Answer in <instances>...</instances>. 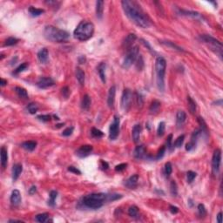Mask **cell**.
<instances>
[{
	"instance_id": "ffe728a7",
	"label": "cell",
	"mask_w": 223,
	"mask_h": 223,
	"mask_svg": "<svg viewBox=\"0 0 223 223\" xmlns=\"http://www.w3.org/2000/svg\"><path fill=\"white\" fill-rule=\"evenodd\" d=\"M137 39V37L136 35L134 33L132 34H128L126 36V38H125V41H124V46L126 47V48H131L132 45L135 42V40Z\"/></svg>"
},
{
	"instance_id": "9a60e30c",
	"label": "cell",
	"mask_w": 223,
	"mask_h": 223,
	"mask_svg": "<svg viewBox=\"0 0 223 223\" xmlns=\"http://www.w3.org/2000/svg\"><path fill=\"white\" fill-rule=\"evenodd\" d=\"M115 94H116V87L114 86H112L109 89L108 96H107V105L110 108L113 107L114 100H115Z\"/></svg>"
},
{
	"instance_id": "6da1fadb",
	"label": "cell",
	"mask_w": 223,
	"mask_h": 223,
	"mask_svg": "<svg viewBox=\"0 0 223 223\" xmlns=\"http://www.w3.org/2000/svg\"><path fill=\"white\" fill-rule=\"evenodd\" d=\"M121 4L126 17L136 25L141 28H148L150 26V20L147 15L136 2L124 0L121 2Z\"/></svg>"
},
{
	"instance_id": "5bb4252c",
	"label": "cell",
	"mask_w": 223,
	"mask_h": 223,
	"mask_svg": "<svg viewBox=\"0 0 223 223\" xmlns=\"http://www.w3.org/2000/svg\"><path fill=\"white\" fill-rule=\"evenodd\" d=\"M11 202L13 206H18L21 202V194L20 192L18 189H14L12 191L11 195Z\"/></svg>"
},
{
	"instance_id": "9c48e42d",
	"label": "cell",
	"mask_w": 223,
	"mask_h": 223,
	"mask_svg": "<svg viewBox=\"0 0 223 223\" xmlns=\"http://www.w3.org/2000/svg\"><path fill=\"white\" fill-rule=\"evenodd\" d=\"M132 101H133V92H131V90L125 89L122 93V97H121V108L123 111L127 112L131 106H132Z\"/></svg>"
},
{
	"instance_id": "816d5d0a",
	"label": "cell",
	"mask_w": 223,
	"mask_h": 223,
	"mask_svg": "<svg viewBox=\"0 0 223 223\" xmlns=\"http://www.w3.org/2000/svg\"><path fill=\"white\" fill-rule=\"evenodd\" d=\"M165 152H166V147L165 146H162L159 150V152H158V154H157V156H156V159H162L163 156H164V154H165Z\"/></svg>"
},
{
	"instance_id": "4316f807",
	"label": "cell",
	"mask_w": 223,
	"mask_h": 223,
	"mask_svg": "<svg viewBox=\"0 0 223 223\" xmlns=\"http://www.w3.org/2000/svg\"><path fill=\"white\" fill-rule=\"evenodd\" d=\"M76 78H77L78 83H79L81 86L84 85V83H85V72H84V71H83L81 68H79V67H78V68L76 69Z\"/></svg>"
},
{
	"instance_id": "94428289",
	"label": "cell",
	"mask_w": 223,
	"mask_h": 223,
	"mask_svg": "<svg viewBox=\"0 0 223 223\" xmlns=\"http://www.w3.org/2000/svg\"><path fill=\"white\" fill-rule=\"evenodd\" d=\"M169 210H170V212L172 213L173 214H175V213H177L179 212V208L177 207H174V206H170L169 207Z\"/></svg>"
},
{
	"instance_id": "7a4b0ae2",
	"label": "cell",
	"mask_w": 223,
	"mask_h": 223,
	"mask_svg": "<svg viewBox=\"0 0 223 223\" xmlns=\"http://www.w3.org/2000/svg\"><path fill=\"white\" fill-rule=\"evenodd\" d=\"M122 198V195L118 193H90L88 195L84 196L81 201L80 204H82L85 207L90 208V209H99L107 201H114L120 200Z\"/></svg>"
},
{
	"instance_id": "3957f363",
	"label": "cell",
	"mask_w": 223,
	"mask_h": 223,
	"mask_svg": "<svg viewBox=\"0 0 223 223\" xmlns=\"http://www.w3.org/2000/svg\"><path fill=\"white\" fill-rule=\"evenodd\" d=\"M45 38L53 43H62L66 41L70 37V34L64 30H60L52 25H47L44 30Z\"/></svg>"
},
{
	"instance_id": "be15d7a7",
	"label": "cell",
	"mask_w": 223,
	"mask_h": 223,
	"mask_svg": "<svg viewBox=\"0 0 223 223\" xmlns=\"http://www.w3.org/2000/svg\"><path fill=\"white\" fill-rule=\"evenodd\" d=\"M222 213L220 212L217 214V222L222 223Z\"/></svg>"
},
{
	"instance_id": "f35d334b",
	"label": "cell",
	"mask_w": 223,
	"mask_h": 223,
	"mask_svg": "<svg viewBox=\"0 0 223 223\" xmlns=\"http://www.w3.org/2000/svg\"><path fill=\"white\" fill-rule=\"evenodd\" d=\"M172 172H173L172 164H171L170 162H167V163L165 164V168H164V174H165V175H166L167 178H168V177L171 175Z\"/></svg>"
},
{
	"instance_id": "4dcf8cb0",
	"label": "cell",
	"mask_w": 223,
	"mask_h": 223,
	"mask_svg": "<svg viewBox=\"0 0 223 223\" xmlns=\"http://www.w3.org/2000/svg\"><path fill=\"white\" fill-rule=\"evenodd\" d=\"M162 45H166L167 47H171V48H173L174 50H176V51H178V52H185L181 47H179L177 45H175L174 43H173V42H171V41H161L160 42Z\"/></svg>"
},
{
	"instance_id": "db71d44e",
	"label": "cell",
	"mask_w": 223,
	"mask_h": 223,
	"mask_svg": "<svg viewBox=\"0 0 223 223\" xmlns=\"http://www.w3.org/2000/svg\"><path fill=\"white\" fill-rule=\"evenodd\" d=\"M61 92H62L63 97H64V98H66V99H67V98L69 97V95H70V90H69V88H68L67 86L63 87L62 90H61Z\"/></svg>"
},
{
	"instance_id": "f546056e",
	"label": "cell",
	"mask_w": 223,
	"mask_h": 223,
	"mask_svg": "<svg viewBox=\"0 0 223 223\" xmlns=\"http://www.w3.org/2000/svg\"><path fill=\"white\" fill-rule=\"evenodd\" d=\"M128 214L132 217V218H139L140 216V213H139V208L136 206H131L128 209Z\"/></svg>"
},
{
	"instance_id": "7bdbcfd3",
	"label": "cell",
	"mask_w": 223,
	"mask_h": 223,
	"mask_svg": "<svg viewBox=\"0 0 223 223\" xmlns=\"http://www.w3.org/2000/svg\"><path fill=\"white\" fill-rule=\"evenodd\" d=\"M184 140H185V135L184 134H182V135H180V136H179L178 138L176 139V140L174 141V145L175 146V147H180L181 145H183V142H184Z\"/></svg>"
},
{
	"instance_id": "11a10c76",
	"label": "cell",
	"mask_w": 223,
	"mask_h": 223,
	"mask_svg": "<svg viewBox=\"0 0 223 223\" xmlns=\"http://www.w3.org/2000/svg\"><path fill=\"white\" fill-rule=\"evenodd\" d=\"M127 167V164L126 163H122V164H120V165H118V166H116L115 167V170L117 171V172H121L123 170H125L126 168Z\"/></svg>"
},
{
	"instance_id": "8992f818",
	"label": "cell",
	"mask_w": 223,
	"mask_h": 223,
	"mask_svg": "<svg viewBox=\"0 0 223 223\" xmlns=\"http://www.w3.org/2000/svg\"><path fill=\"white\" fill-rule=\"evenodd\" d=\"M200 38L204 43L209 45L211 50L218 54L221 58H222V44L219 40L213 38L210 35H201Z\"/></svg>"
},
{
	"instance_id": "91938a15",
	"label": "cell",
	"mask_w": 223,
	"mask_h": 223,
	"mask_svg": "<svg viewBox=\"0 0 223 223\" xmlns=\"http://www.w3.org/2000/svg\"><path fill=\"white\" fill-rule=\"evenodd\" d=\"M108 167H109V165H108L107 162H106V161H104V160H101L100 168L102 170H106V169H108Z\"/></svg>"
},
{
	"instance_id": "b9f144b4",
	"label": "cell",
	"mask_w": 223,
	"mask_h": 223,
	"mask_svg": "<svg viewBox=\"0 0 223 223\" xmlns=\"http://www.w3.org/2000/svg\"><path fill=\"white\" fill-rule=\"evenodd\" d=\"M170 191L173 196H176L178 194V188H177V184L175 181H172L170 184Z\"/></svg>"
},
{
	"instance_id": "6f0895ef",
	"label": "cell",
	"mask_w": 223,
	"mask_h": 223,
	"mask_svg": "<svg viewBox=\"0 0 223 223\" xmlns=\"http://www.w3.org/2000/svg\"><path fill=\"white\" fill-rule=\"evenodd\" d=\"M68 171H70V172H72V173H73V174H81V172L78 170V168H77V167H72V166L68 167Z\"/></svg>"
},
{
	"instance_id": "484cf974",
	"label": "cell",
	"mask_w": 223,
	"mask_h": 223,
	"mask_svg": "<svg viewBox=\"0 0 223 223\" xmlns=\"http://www.w3.org/2000/svg\"><path fill=\"white\" fill-rule=\"evenodd\" d=\"M90 106H91V98L87 94H86L81 101V107L83 110H89Z\"/></svg>"
},
{
	"instance_id": "cb8c5ba5",
	"label": "cell",
	"mask_w": 223,
	"mask_h": 223,
	"mask_svg": "<svg viewBox=\"0 0 223 223\" xmlns=\"http://www.w3.org/2000/svg\"><path fill=\"white\" fill-rule=\"evenodd\" d=\"M160 102L159 100H154L152 102L151 106H150V108H149V111H150V113L151 114H157L159 112V109H160Z\"/></svg>"
},
{
	"instance_id": "7c38bea8",
	"label": "cell",
	"mask_w": 223,
	"mask_h": 223,
	"mask_svg": "<svg viewBox=\"0 0 223 223\" xmlns=\"http://www.w3.org/2000/svg\"><path fill=\"white\" fill-rule=\"evenodd\" d=\"M92 152V145H82L76 151V155L79 158H85V157L88 156Z\"/></svg>"
},
{
	"instance_id": "74e56055",
	"label": "cell",
	"mask_w": 223,
	"mask_h": 223,
	"mask_svg": "<svg viewBox=\"0 0 223 223\" xmlns=\"http://www.w3.org/2000/svg\"><path fill=\"white\" fill-rule=\"evenodd\" d=\"M27 110L31 114H35L38 110V106L35 103H30L27 106Z\"/></svg>"
},
{
	"instance_id": "e575fe53",
	"label": "cell",
	"mask_w": 223,
	"mask_h": 223,
	"mask_svg": "<svg viewBox=\"0 0 223 223\" xmlns=\"http://www.w3.org/2000/svg\"><path fill=\"white\" fill-rule=\"evenodd\" d=\"M188 109L192 114H194L196 112V103L191 97H188Z\"/></svg>"
},
{
	"instance_id": "e0dca14e",
	"label": "cell",
	"mask_w": 223,
	"mask_h": 223,
	"mask_svg": "<svg viewBox=\"0 0 223 223\" xmlns=\"http://www.w3.org/2000/svg\"><path fill=\"white\" fill-rule=\"evenodd\" d=\"M145 155V148L144 145H140L135 147L134 151V156L136 159H143Z\"/></svg>"
},
{
	"instance_id": "d4e9b609",
	"label": "cell",
	"mask_w": 223,
	"mask_h": 223,
	"mask_svg": "<svg viewBox=\"0 0 223 223\" xmlns=\"http://www.w3.org/2000/svg\"><path fill=\"white\" fill-rule=\"evenodd\" d=\"M98 72L103 83H106V63L101 62L98 66Z\"/></svg>"
},
{
	"instance_id": "5b68a950",
	"label": "cell",
	"mask_w": 223,
	"mask_h": 223,
	"mask_svg": "<svg viewBox=\"0 0 223 223\" xmlns=\"http://www.w3.org/2000/svg\"><path fill=\"white\" fill-rule=\"evenodd\" d=\"M167 68V62L163 57H158L155 61V71L157 74V86L160 92L165 89V73Z\"/></svg>"
},
{
	"instance_id": "e7e4bbea",
	"label": "cell",
	"mask_w": 223,
	"mask_h": 223,
	"mask_svg": "<svg viewBox=\"0 0 223 223\" xmlns=\"http://www.w3.org/2000/svg\"><path fill=\"white\" fill-rule=\"evenodd\" d=\"M7 84V81L4 78H1V86H4Z\"/></svg>"
},
{
	"instance_id": "9f6ffc18",
	"label": "cell",
	"mask_w": 223,
	"mask_h": 223,
	"mask_svg": "<svg viewBox=\"0 0 223 223\" xmlns=\"http://www.w3.org/2000/svg\"><path fill=\"white\" fill-rule=\"evenodd\" d=\"M172 140H173V134H169L167 137V146L168 149H172Z\"/></svg>"
},
{
	"instance_id": "f1b7e54d",
	"label": "cell",
	"mask_w": 223,
	"mask_h": 223,
	"mask_svg": "<svg viewBox=\"0 0 223 223\" xmlns=\"http://www.w3.org/2000/svg\"><path fill=\"white\" fill-rule=\"evenodd\" d=\"M37 145V142L36 141H32V140H29V141H25L22 143V147L24 149L27 150V151H33L34 149L36 148Z\"/></svg>"
},
{
	"instance_id": "60d3db41",
	"label": "cell",
	"mask_w": 223,
	"mask_h": 223,
	"mask_svg": "<svg viewBox=\"0 0 223 223\" xmlns=\"http://www.w3.org/2000/svg\"><path fill=\"white\" fill-rule=\"evenodd\" d=\"M165 129H166V124L165 122H160L159 124L158 129H157V134L159 136H163L165 134Z\"/></svg>"
},
{
	"instance_id": "44dd1931",
	"label": "cell",
	"mask_w": 223,
	"mask_h": 223,
	"mask_svg": "<svg viewBox=\"0 0 223 223\" xmlns=\"http://www.w3.org/2000/svg\"><path fill=\"white\" fill-rule=\"evenodd\" d=\"M48 50L46 48H42L38 52V58L39 60L40 63H43L45 64L46 63L47 59H48Z\"/></svg>"
},
{
	"instance_id": "836d02e7",
	"label": "cell",
	"mask_w": 223,
	"mask_h": 223,
	"mask_svg": "<svg viewBox=\"0 0 223 223\" xmlns=\"http://www.w3.org/2000/svg\"><path fill=\"white\" fill-rule=\"evenodd\" d=\"M134 97H135V101H136V105L138 106V107L141 108L143 106L144 104V100L142 95L140 92H135L134 93Z\"/></svg>"
},
{
	"instance_id": "f6af8a7d",
	"label": "cell",
	"mask_w": 223,
	"mask_h": 223,
	"mask_svg": "<svg viewBox=\"0 0 223 223\" xmlns=\"http://www.w3.org/2000/svg\"><path fill=\"white\" fill-rule=\"evenodd\" d=\"M198 122H199V124H200V126H201V130L204 133H207V124H206V122L204 121V120L202 119V118H201V117H199L198 118Z\"/></svg>"
},
{
	"instance_id": "277c9868",
	"label": "cell",
	"mask_w": 223,
	"mask_h": 223,
	"mask_svg": "<svg viewBox=\"0 0 223 223\" xmlns=\"http://www.w3.org/2000/svg\"><path fill=\"white\" fill-rule=\"evenodd\" d=\"M94 32V25L91 22L82 21L78 24L73 32L74 38L80 41H86L91 38Z\"/></svg>"
},
{
	"instance_id": "2e32d148",
	"label": "cell",
	"mask_w": 223,
	"mask_h": 223,
	"mask_svg": "<svg viewBox=\"0 0 223 223\" xmlns=\"http://www.w3.org/2000/svg\"><path fill=\"white\" fill-rule=\"evenodd\" d=\"M138 180H139V176H138V174H134V175H132L128 179H126L125 185H126V187H127L128 188L133 189V188H135L137 187V185H138Z\"/></svg>"
},
{
	"instance_id": "ee69618b",
	"label": "cell",
	"mask_w": 223,
	"mask_h": 223,
	"mask_svg": "<svg viewBox=\"0 0 223 223\" xmlns=\"http://www.w3.org/2000/svg\"><path fill=\"white\" fill-rule=\"evenodd\" d=\"M196 178V173L193 172V171H188L187 174V180L188 183H192L193 181V179Z\"/></svg>"
},
{
	"instance_id": "4fadbf2b",
	"label": "cell",
	"mask_w": 223,
	"mask_h": 223,
	"mask_svg": "<svg viewBox=\"0 0 223 223\" xmlns=\"http://www.w3.org/2000/svg\"><path fill=\"white\" fill-rule=\"evenodd\" d=\"M178 13L180 14L181 16L190 17V18H193L194 19H197V20H203V17L201 16L199 12H196V11H186V10H180V9H179Z\"/></svg>"
},
{
	"instance_id": "603a6c76",
	"label": "cell",
	"mask_w": 223,
	"mask_h": 223,
	"mask_svg": "<svg viewBox=\"0 0 223 223\" xmlns=\"http://www.w3.org/2000/svg\"><path fill=\"white\" fill-rule=\"evenodd\" d=\"M0 155H1V165L2 167L4 168L7 165V161H8V154H7V149L4 146H2L1 148V152H0Z\"/></svg>"
},
{
	"instance_id": "7402d4cb",
	"label": "cell",
	"mask_w": 223,
	"mask_h": 223,
	"mask_svg": "<svg viewBox=\"0 0 223 223\" xmlns=\"http://www.w3.org/2000/svg\"><path fill=\"white\" fill-rule=\"evenodd\" d=\"M187 120V114L184 111H179L176 114V124L178 126H183Z\"/></svg>"
},
{
	"instance_id": "1f68e13d",
	"label": "cell",
	"mask_w": 223,
	"mask_h": 223,
	"mask_svg": "<svg viewBox=\"0 0 223 223\" xmlns=\"http://www.w3.org/2000/svg\"><path fill=\"white\" fill-rule=\"evenodd\" d=\"M15 91L17 92V94L22 98V99H27L28 98V93H27V91L23 88V87H19V86H17L15 87Z\"/></svg>"
},
{
	"instance_id": "30bf717a",
	"label": "cell",
	"mask_w": 223,
	"mask_h": 223,
	"mask_svg": "<svg viewBox=\"0 0 223 223\" xmlns=\"http://www.w3.org/2000/svg\"><path fill=\"white\" fill-rule=\"evenodd\" d=\"M120 118L118 116H114L113 121L110 126L109 128V138L112 140H114L117 139V137L119 136L120 134Z\"/></svg>"
},
{
	"instance_id": "d590c367",
	"label": "cell",
	"mask_w": 223,
	"mask_h": 223,
	"mask_svg": "<svg viewBox=\"0 0 223 223\" xmlns=\"http://www.w3.org/2000/svg\"><path fill=\"white\" fill-rule=\"evenodd\" d=\"M58 196V192L57 191H51L50 193V200L48 201V205L51 207H54L55 206V201Z\"/></svg>"
},
{
	"instance_id": "6125c7cd",
	"label": "cell",
	"mask_w": 223,
	"mask_h": 223,
	"mask_svg": "<svg viewBox=\"0 0 223 223\" xmlns=\"http://www.w3.org/2000/svg\"><path fill=\"white\" fill-rule=\"evenodd\" d=\"M36 191H37V188H36L35 186H32V187H31V188L29 189V193H30V194H34V193H36Z\"/></svg>"
},
{
	"instance_id": "680465c9",
	"label": "cell",
	"mask_w": 223,
	"mask_h": 223,
	"mask_svg": "<svg viewBox=\"0 0 223 223\" xmlns=\"http://www.w3.org/2000/svg\"><path fill=\"white\" fill-rule=\"evenodd\" d=\"M45 4H48V5H51V6H58L60 4L59 2H57V1H45Z\"/></svg>"
},
{
	"instance_id": "ba28073f",
	"label": "cell",
	"mask_w": 223,
	"mask_h": 223,
	"mask_svg": "<svg viewBox=\"0 0 223 223\" xmlns=\"http://www.w3.org/2000/svg\"><path fill=\"white\" fill-rule=\"evenodd\" d=\"M222 162V151L221 149H215L212 158V172L213 175H218Z\"/></svg>"
},
{
	"instance_id": "f5cc1de1",
	"label": "cell",
	"mask_w": 223,
	"mask_h": 223,
	"mask_svg": "<svg viewBox=\"0 0 223 223\" xmlns=\"http://www.w3.org/2000/svg\"><path fill=\"white\" fill-rule=\"evenodd\" d=\"M38 119L41 121H44V122H46V121H49L51 120V116L48 115V114H45V115H38Z\"/></svg>"
},
{
	"instance_id": "bcb514c9",
	"label": "cell",
	"mask_w": 223,
	"mask_h": 223,
	"mask_svg": "<svg viewBox=\"0 0 223 223\" xmlns=\"http://www.w3.org/2000/svg\"><path fill=\"white\" fill-rule=\"evenodd\" d=\"M27 67H28V64H27V63H23V64H21L19 66L16 68V70L14 71V73H15V74H18V73L24 72Z\"/></svg>"
},
{
	"instance_id": "7dc6e473",
	"label": "cell",
	"mask_w": 223,
	"mask_h": 223,
	"mask_svg": "<svg viewBox=\"0 0 223 223\" xmlns=\"http://www.w3.org/2000/svg\"><path fill=\"white\" fill-rule=\"evenodd\" d=\"M92 135L95 138H100L104 135V134L101 132L100 130H99L97 128H92Z\"/></svg>"
},
{
	"instance_id": "ab89813d",
	"label": "cell",
	"mask_w": 223,
	"mask_h": 223,
	"mask_svg": "<svg viewBox=\"0 0 223 223\" xmlns=\"http://www.w3.org/2000/svg\"><path fill=\"white\" fill-rule=\"evenodd\" d=\"M18 38H13V37H10V38H8L5 40V42H4V46H12V45L18 44Z\"/></svg>"
},
{
	"instance_id": "f907efd6",
	"label": "cell",
	"mask_w": 223,
	"mask_h": 223,
	"mask_svg": "<svg viewBox=\"0 0 223 223\" xmlns=\"http://www.w3.org/2000/svg\"><path fill=\"white\" fill-rule=\"evenodd\" d=\"M73 130H74V128H73L72 126H71V127H67L66 129H65V130L63 131L62 135H63V136H66V137H68V136H70V135H72V133H73Z\"/></svg>"
},
{
	"instance_id": "03108f58",
	"label": "cell",
	"mask_w": 223,
	"mask_h": 223,
	"mask_svg": "<svg viewBox=\"0 0 223 223\" xmlns=\"http://www.w3.org/2000/svg\"><path fill=\"white\" fill-rule=\"evenodd\" d=\"M9 222H21L20 220H10Z\"/></svg>"
},
{
	"instance_id": "8d00e7d4",
	"label": "cell",
	"mask_w": 223,
	"mask_h": 223,
	"mask_svg": "<svg viewBox=\"0 0 223 223\" xmlns=\"http://www.w3.org/2000/svg\"><path fill=\"white\" fill-rule=\"evenodd\" d=\"M48 217H49V215H48V213H39V214H38V215H36L35 220H36V222H38L43 223L45 222L48 220Z\"/></svg>"
},
{
	"instance_id": "ac0fdd59",
	"label": "cell",
	"mask_w": 223,
	"mask_h": 223,
	"mask_svg": "<svg viewBox=\"0 0 223 223\" xmlns=\"http://www.w3.org/2000/svg\"><path fill=\"white\" fill-rule=\"evenodd\" d=\"M140 134H141V126L137 124L135 125L133 128V131H132V136H133V140L135 143H137L139 140H140Z\"/></svg>"
},
{
	"instance_id": "681fc988",
	"label": "cell",
	"mask_w": 223,
	"mask_h": 223,
	"mask_svg": "<svg viewBox=\"0 0 223 223\" xmlns=\"http://www.w3.org/2000/svg\"><path fill=\"white\" fill-rule=\"evenodd\" d=\"M195 147H196V142L190 140L189 142L186 145V150H187V151H188V152H190V151L193 150Z\"/></svg>"
},
{
	"instance_id": "52a82bcc",
	"label": "cell",
	"mask_w": 223,
	"mask_h": 223,
	"mask_svg": "<svg viewBox=\"0 0 223 223\" xmlns=\"http://www.w3.org/2000/svg\"><path fill=\"white\" fill-rule=\"evenodd\" d=\"M139 56L140 55H139V47L138 46H132L131 48H129L126 55L124 58V61H123V68L128 69L134 63H135V61L138 59Z\"/></svg>"
},
{
	"instance_id": "c3c4849f",
	"label": "cell",
	"mask_w": 223,
	"mask_h": 223,
	"mask_svg": "<svg viewBox=\"0 0 223 223\" xmlns=\"http://www.w3.org/2000/svg\"><path fill=\"white\" fill-rule=\"evenodd\" d=\"M198 213L199 214L201 215V217L202 216H205L207 214V210H206V207L203 204H199L198 205Z\"/></svg>"
},
{
	"instance_id": "83f0119b",
	"label": "cell",
	"mask_w": 223,
	"mask_h": 223,
	"mask_svg": "<svg viewBox=\"0 0 223 223\" xmlns=\"http://www.w3.org/2000/svg\"><path fill=\"white\" fill-rule=\"evenodd\" d=\"M104 12V2L97 1L96 2V15L99 18H102Z\"/></svg>"
},
{
	"instance_id": "d6a6232c",
	"label": "cell",
	"mask_w": 223,
	"mask_h": 223,
	"mask_svg": "<svg viewBox=\"0 0 223 223\" xmlns=\"http://www.w3.org/2000/svg\"><path fill=\"white\" fill-rule=\"evenodd\" d=\"M29 12H30V14L32 16V17H38V16H40L41 14H43L45 11L43 10V9H38V8H35V7H32V6H31L30 8H29Z\"/></svg>"
},
{
	"instance_id": "d6986e66",
	"label": "cell",
	"mask_w": 223,
	"mask_h": 223,
	"mask_svg": "<svg viewBox=\"0 0 223 223\" xmlns=\"http://www.w3.org/2000/svg\"><path fill=\"white\" fill-rule=\"evenodd\" d=\"M23 171V167L21 164H15L12 167V179L13 180H17Z\"/></svg>"
},
{
	"instance_id": "8fae6325",
	"label": "cell",
	"mask_w": 223,
	"mask_h": 223,
	"mask_svg": "<svg viewBox=\"0 0 223 223\" xmlns=\"http://www.w3.org/2000/svg\"><path fill=\"white\" fill-rule=\"evenodd\" d=\"M53 85H54V80L50 77H42L37 82V86L41 89H45V88L51 87Z\"/></svg>"
}]
</instances>
